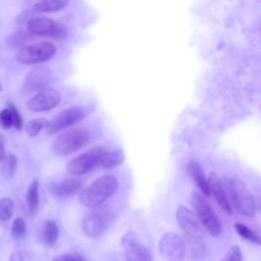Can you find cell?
Masks as SVG:
<instances>
[{"instance_id": "cell-1", "label": "cell", "mask_w": 261, "mask_h": 261, "mask_svg": "<svg viewBox=\"0 0 261 261\" xmlns=\"http://www.w3.org/2000/svg\"><path fill=\"white\" fill-rule=\"evenodd\" d=\"M118 187V180L114 175H102L81 191L79 201L90 208L100 206L117 192Z\"/></svg>"}, {"instance_id": "cell-2", "label": "cell", "mask_w": 261, "mask_h": 261, "mask_svg": "<svg viewBox=\"0 0 261 261\" xmlns=\"http://www.w3.org/2000/svg\"><path fill=\"white\" fill-rule=\"evenodd\" d=\"M225 188L227 198L230 199L229 204H232L239 213L248 217L255 214L256 203L254 197L242 179L236 176L228 177L225 179Z\"/></svg>"}, {"instance_id": "cell-3", "label": "cell", "mask_w": 261, "mask_h": 261, "mask_svg": "<svg viewBox=\"0 0 261 261\" xmlns=\"http://www.w3.org/2000/svg\"><path fill=\"white\" fill-rule=\"evenodd\" d=\"M114 220V212L108 206L100 205L92 208L82 221V229L90 239L102 236Z\"/></svg>"}, {"instance_id": "cell-4", "label": "cell", "mask_w": 261, "mask_h": 261, "mask_svg": "<svg viewBox=\"0 0 261 261\" xmlns=\"http://www.w3.org/2000/svg\"><path fill=\"white\" fill-rule=\"evenodd\" d=\"M90 134L87 129L75 127L60 134L52 142V150L57 155H68L83 149L90 142Z\"/></svg>"}, {"instance_id": "cell-5", "label": "cell", "mask_w": 261, "mask_h": 261, "mask_svg": "<svg viewBox=\"0 0 261 261\" xmlns=\"http://www.w3.org/2000/svg\"><path fill=\"white\" fill-rule=\"evenodd\" d=\"M191 203L202 226L205 227L210 234L214 237L219 236L222 232V224L205 198L199 193L193 192Z\"/></svg>"}, {"instance_id": "cell-6", "label": "cell", "mask_w": 261, "mask_h": 261, "mask_svg": "<svg viewBox=\"0 0 261 261\" xmlns=\"http://www.w3.org/2000/svg\"><path fill=\"white\" fill-rule=\"evenodd\" d=\"M56 52V47L50 42H38L17 50L15 59L22 64L41 63L51 59Z\"/></svg>"}, {"instance_id": "cell-7", "label": "cell", "mask_w": 261, "mask_h": 261, "mask_svg": "<svg viewBox=\"0 0 261 261\" xmlns=\"http://www.w3.org/2000/svg\"><path fill=\"white\" fill-rule=\"evenodd\" d=\"M177 223L190 243H198L205 237L204 229L194 211L185 206H178L175 212Z\"/></svg>"}, {"instance_id": "cell-8", "label": "cell", "mask_w": 261, "mask_h": 261, "mask_svg": "<svg viewBox=\"0 0 261 261\" xmlns=\"http://www.w3.org/2000/svg\"><path fill=\"white\" fill-rule=\"evenodd\" d=\"M107 150L102 147L93 148L82 155L71 159L66 166L67 171L73 175H83L100 166L102 158Z\"/></svg>"}, {"instance_id": "cell-9", "label": "cell", "mask_w": 261, "mask_h": 261, "mask_svg": "<svg viewBox=\"0 0 261 261\" xmlns=\"http://www.w3.org/2000/svg\"><path fill=\"white\" fill-rule=\"evenodd\" d=\"M159 253L168 261H182L186 257L185 240L175 232H166L159 242Z\"/></svg>"}, {"instance_id": "cell-10", "label": "cell", "mask_w": 261, "mask_h": 261, "mask_svg": "<svg viewBox=\"0 0 261 261\" xmlns=\"http://www.w3.org/2000/svg\"><path fill=\"white\" fill-rule=\"evenodd\" d=\"M28 33L33 36H45L63 39L66 29L59 22L47 17H34L28 21Z\"/></svg>"}, {"instance_id": "cell-11", "label": "cell", "mask_w": 261, "mask_h": 261, "mask_svg": "<svg viewBox=\"0 0 261 261\" xmlns=\"http://www.w3.org/2000/svg\"><path fill=\"white\" fill-rule=\"evenodd\" d=\"M61 100L60 93L51 88H46L27 101V107L34 112H44L53 109Z\"/></svg>"}, {"instance_id": "cell-12", "label": "cell", "mask_w": 261, "mask_h": 261, "mask_svg": "<svg viewBox=\"0 0 261 261\" xmlns=\"http://www.w3.org/2000/svg\"><path fill=\"white\" fill-rule=\"evenodd\" d=\"M84 110L77 106L64 109L60 111L57 115H55L50 121H48L46 130L49 135L56 134L57 132L77 122L84 117Z\"/></svg>"}, {"instance_id": "cell-13", "label": "cell", "mask_w": 261, "mask_h": 261, "mask_svg": "<svg viewBox=\"0 0 261 261\" xmlns=\"http://www.w3.org/2000/svg\"><path fill=\"white\" fill-rule=\"evenodd\" d=\"M121 244L125 248V261H152L150 250L139 242L134 232L124 234Z\"/></svg>"}, {"instance_id": "cell-14", "label": "cell", "mask_w": 261, "mask_h": 261, "mask_svg": "<svg viewBox=\"0 0 261 261\" xmlns=\"http://www.w3.org/2000/svg\"><path fill=\"white\" fill-rule=\"evenodd\" d=\"M50 80L51 72L48 68L37 67L27 75L23 84V89L28 92H40L46 89L47 85L50 83Z\"/></svg>"}, {"instance_id": "cell-15", "label": "cell", "mask_w": 261, "mask_h": 261, "mask_svg": "<svg viewBox=\"0 0 261 261\" xmlns=\"http://www.w3.org/2000/svg\"><path fill=\"white\" fill-rule=\"evenodd\" d=\"M82 181L77 178L66 177L62 178L58 181H53L50 187V193L56 198H64L69 197L76 192H79L82 188Z\"/></svg>"}, {"instance_id": "cell-16", "label": "cell", "mask_w": 261, "mask_h": 261, "mask_svg": "<svg viewBox=\"0 0 261 261\" xmlns=\"http://www.w3.org/2000/svg\"><path fill=\"white\" fill-rule=\"evenodd\" d=\"M209 192L213 195L215 198L217 204L220 206V208L227 214L231 213V205L229 204V200L227 198V195L225 193V190L223 189L219 177L215 172H211L207 178Z\"/></svg>"}, {"instance_id": "cell-17", "label": "cell", "mask_w": 261, "mask_h": 261, "mask_svg": "<svg viewBox=\"0 0 261 261\" xmlns=\"http://www.w3.org/2000/svg\"><path fill=\"white\" fill-rule=\"evenodd\" d=\"M188 169H189V172L192 175V178H193L194 182L201 190L203 195H205L207 197L210 196L208 181H207V178L204 175V172H203V169H202L201 165L197 161H190L189 165H188Z\"/></svg>"}, {"instance_id": "cell-18", "label": "cell", "mask_w": 261, "mask_h": 261, "mask_svg": "<svg viewBox=\"0 0 261 261\" xmlns=\"http://www.w3.org/2000/svg\"><path fill=\"white\" fill-rule=\"evenodd\" d=\"M124 161V153L122 150H114V151H106L100 167L104 169H109L112 167H115L117 165H120Z\"/></svg>"}, {"instance_id": "cell-19", "label": "cell", "mask_w": 261, "mask_h": 261, "mask_svg": "<svg viewBox=\"0 0 261 261\" xmlns=\"http://www.w3.org/2000/svg\"><path fill=\"white\" fill-rule=\"evenodd\" d=\"M67 1L64 0H42L34 4L35 10L39 12H55L63 9L67 5Z\"/></svg>"}, {"instance_id": "cell-20", "label": "cell", "mask_w": 261, "mask_h": 261, "mask_svg": "<svg viewBox=\"0 0 261 261\" xmlns=\"http://www.w3.org/2000/svg\"><path fill=\"white\" fill-rule=\"evenodd\" d=\"M59 237V228L54 220H47L43 227V239L45 243L52 246L56 243Z\"/></svg>"}, {"instance_id": "cell-21", "label": "cell", "mask_w": 261, "mask_h": 261, "mask_svg": "<svg viewBox=\"0 0 261 261\" xmlns=\"http://www.w3.org/2000/svg\"><path fill=\"white\" fill-rule=\"evenodd\" d=\"M31 39V35L23 31H17L9 35L7 38V46L10 49H20L25 46V44Z\"/></svg>"}, {"instance_id": "cell-22", "label": "cell", "mask_w": 261, "mask_h": 261, "mask_svg": "<svg viewBox=\"0 0 261 261\" xmlns=\"http://www.w3.org/2000/svg\"><path fill=\"white\" fill-rule=\"evenodd\" d=\"M27 203L28 208L31 212H35L39 206V181L38 179H34L27 192Z\"/></svg>"}, {"instance_id": "cell-23", "label": "cell", "mask_w": 261, "mask_h": 261, "mask_svg": "<svg viewBox=\"0 0 261 261\" xmlns=\"http://www.w3.org/2000/svg\"><path fill=\"white\" fill-rule=\"evenodd\" d=\"M2 162H3L2 165H1L2 174L7 178L12 177L14 175V173L16 171V167H17V158H16V156L13 155V154L6 155L5 159Z\"/></svg>"}, {"instance_id": "cell-24", "label": "cell", "mask_w": 261, "mask_h": 261, "mask_svg": "<svg viewBox=\"0 0 261 261\" xmlns=\"http://www.w3.org/2000/svg\"><path fill=\"white\" fill-rule=\"evenodd\" d=\"M48 121L46 118H35L25 124V132L31 137L38 136L43 128L47 127Z\"/></svg>"}, {"instance_id": "cell-25", "label": "cell", "mask_w": 261, "mask_h": 261, "mask_svg": "<svg viewBox=\"0 0 261 261\" xmlns=\"http://www.w3.org/2000/svg\"><path fill=\"white\" fill-rule=\"evenodd\" d=\"M234 229L244 239L252 242V243H255L257 245L260 244V238L259 236L254 231L252 230L251 228H249L248 226H246L245 224H242V223H234Z\"/></svg>"}, {"instance_id": "cell-26", "label": "cell", "mask_w": 261, "mask_h": 261, "mask_svg": "<svg viewBox=\"0 0 261 261\" xmlns=\"http://www.w3.org/2000/svg\"><path fill=\"white\" fill-rule=\"evenodd\" d=\"M14 203L10 198H2L0 200V221L8 220L13 213Z\"/></svg>"}, {"instance_id": "cell-27", "label": "cell", "mask_w": 261, "mask_h": 261, "mask_svg": "<svg viewBox=\"0 0 261 261\" xmlns=\"http://www.w3.org/2000/svg\"><path fill=\"white\" fill-rule=\"evenodd\" d=\"M27 224L22 218H15L11 225V236L13 239H20L25 234Z\"/></svg>"}, {"instance_id": "cell-28", "label": "cell", "mask_w": 261, "mask_h": 261, "mask_svg": "<svg viewBox=\"0 0 261 261\" xmlns=\"http://www.w3.org/2000/svg\"><path fill=\"white\" fill-rule=\"evenodd\" d=\"M220 261H242V252L239 246H231Z\"/></svg>"}, {"instance_id": "cell-29", "label": "cell", "mask_w": 261, "mask_h": 261, "mask_svg": "<svg viewBox=\"0 0 261 261\" xmlns=\"http://www.w3.org/2000/svg\"><path fill=\"white\" fill-rule=\"evenodd\" d=\"M7 108L10 110L11 112V116H12V121H13V126L16 128V129H21L22 128V125H23V122H22V117L21 115L19 114L18 110L16 109V107L11 103V102H7Z\"/></svg>"}, {"instance_id": "cell-30", "label": "cell", "mask_w": 261, "mask_h": 261, "mask_svg": "<svg viewBox=\"0 0 261 261\" xmlns=\"http://www.w3.org/2000/svg\"><path fill=\"white\" fill-rule=\"evenodd\" d=\"M0 124L4 128H9L13 126L11 112L8 108H4L0 111Z\"/></svg>"}, {"instance_id": "cell-31", "label": "cell", "mask_w": 261, "mask_h": 261, "mask_svg": "<svg viewBox=\"0 0 261 261\" xmlns=\"http://www.w3.org/2000/svg\"><path fill=\"white\" fill-rule=\"evenodd\" d=\"M9 261H33V258L27 251H15L10 255Z\"/></svg>"}, {"instance_id": "cell-32", "label": "cell", "mask_w": 261, "mask_h": 261, "mask_svg": "<svg viewBox=\"0 0 261 261\" xmlns=\"http://www.w3.org/2000/svg\"><path fill=\"white\" fill-rule=\"evenodd\" d=\"M59 258H60L61 261H86L80 255H69V254H66V255L59 256Z\"/></svg>"}, {"instance_id": "cell-33", "label": "cell", "mask_w": 261, "mask_h": 261, "mask_svg": "<svg viewBox=\"0 0 261 261\" xmlns=\"http://www.w3.org/2000/svg\"><path fill=\"white\" fill-rule=\"evenodd\" d=\"M6 157V151H5V139L4 136L0 133V161H3Z\"/></svg>"}, {"instance_id": "cell-34", "label": "cell", "mask_w": 261, "mask_h": 261, "mask_svg": "<svg viewBox=\"0 0 261 261\" xmlns=\"http://www.w3.org/2000/svg\"><path fill=\"white\" fill-rule=\"evenodd\" d=\"M52 261H61V260H60V258H59V256H58V257H56V258H54V259H53V260H52Z\"/></svg>"}, {"instance_id": "cell-35", "label": "cell", "mask_w": 261, "mask_h": 261, "mask_svg": "<svg viewBox=\"0 0 261 261\" xmlns=\"http://www.w3.org/2000/svg\"><path fill=\"white\" fill-rule=\"evenodd\" d=\"M2 89H3V86H2V82H1V79H0V92L2 91Z\"/></svg>"}]
</instances>
